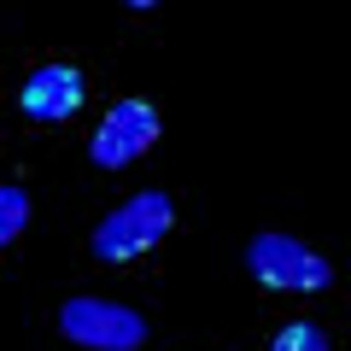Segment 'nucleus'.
Listing matches in <instances>:
<instances>
[{
  "label": "nucleus",
  "instance_id": "1",
  "mask_svg": "<svg viewBox=\"0 0 351 351\" xmlns=\"http://www.w3.org/2000/svg\"><path fill=\"white\" fill-rule=\"evenodd\" d=\"M170 223H176V205H170V193H158V188H147V193H135V199H123L117 211H106V223L94 228V258L100 263H129V258H141V252H152L164 234H170Z\"/></svg>",
  "mask_w": 351,
  "mask_h": 351
},
{
  "label": "nucleus",
  "instance_id": "2",
  "mask_svg": "<svg viewBox=\"0 0 351 351\" xmlns=\"http://www.w3.org/2000/svg\"><path fill=\"white\" fill-rule=\"evenodd\" d=\"M246 269L276 293H322L334 287V263L322 252H311L293 234H252L246 246Z\"/></svg>",
  "mask_w": 351,
  "mask_h": 351
},
{
  "label": "nucleus",
  "instance_id": "3",
  "mask_svg": "<svg viewBox=\"0 0 351 351\" xmlns=\"http://www.w3.org/2000/svg\"><path fill=\"white\" fill-rule=\"evenodd\" d=\"M59 334L76 339L88 351H135L147 339V316H135L129 304H112V299H64L59 311Z\"/></svg>",
  "mask_w": 351,
  "mask_h": 351
},
{
  "label": "nucleus",
  "instance_id": "4",
  "mask_svg": "<svg viewBox=\"0 0 351 351\" xmlns=\"http://www.w3.org/2000/svg\"><path fill=\"white\" fill-rule=\"evenodd\" d=\"M152 141H158V112H152L147 100H117L112 112L100 117L94 141H88V158L100 164V170H123V164H135Z\"/></svg>",
  "mask_w": 351,
  "mask_h": 351
},
{
  "label": "nucleus",
  "instance_id": "5",
  "mask_svg": "<svg viewBox=\"0 0 351 351\" xmlns=\"http://www.w3.org/2000/svg\"><path fill=\"white\" fill-rule=\"evenodd\" d=\"M18 106H24L29 123H64V117H76L82 112V71L76 64H41V71H29Z\"/></svg>",
  "mask_w": 351,
  "mask_h": 351
},
{
  "label": "nucleus",
  "instance_id": "6",
  "mask_svg": "<svg viewBox=\"0 0 351 351\" xmlns=\"http://www.w3.org/2000/svg\"><path fill=\"white\" fill-rule=\"evenodd\" d=\"M29 223V193L18 182H0V246H12Z\"/></svg>",
  "mask_w": 351,
  "mask_h": 351
},
{
  "label": "nucleus",
  "instance_id": "7",
  "mask_svg": "<svg viewBox=\"0 0 351 351\" xmlns=\"http://www.w3.org/2000/svg\"><path fill=\"white\" fill-rule=\"evenodd\" d=\"M269 351H334V346H328V334L316 322H287L276 339H269Z\"/></svg>",
  "mask_w": 351,
  "mask_h": 351
}]
</instances>
